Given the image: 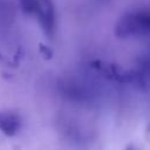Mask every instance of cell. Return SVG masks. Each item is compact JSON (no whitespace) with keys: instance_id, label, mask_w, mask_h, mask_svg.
<instances>
[{"instance_id":"cell-2","label":"cell","mask_w":150,"mask_h":150,"mask_svg":"<svg viewBox=\"0 0 150 150\" xmlns=\"http://www.w3.org/2000/svg\"><path fill=\"white\" fill-rule=\"evenodd\" d=\"M35 14L45 34L53 36L55 29V8L53 0H38Z\"/></svg>"},{"instance_id":"cell-1","label":"cell","mask_w":150,"mask_h":150,"mask_svg":"<svg viewBox=\"0 0 150 150\" xmlns=\"http://www.w3.org/2000/svg\"><path fill=\"white\" fill-rule=\"evenodd\" d=\"M146 34H150L149 8L125 13L115 25V35L120 39H129Z\"/></svg>"},{"instance_id":"cell-5","label":"cell","mask_w":150,"mask_h":150,"mask_svg":"<svg viewBox=\"0 0 150 150\" xmlns=\"http://www.w3.org/2000/svg\"><path fill=\"white\" fill-rule=\"evenodd\" d=\"M39 49H40L41 55H42L45 59L50 60V59L53 57V50H52L48 46H46L45 43H39Z\"/></svg>"},{"instance_id":"cell-3","label":"cell","mask_w":150,"mask_h":150,"mask_svg":"<svg viewBox=\"0 0 150 150\" xmlns=\"http://www.w3.org/2000/svg\"><path fill=\"white\" fill-rule=\"evenodd\" d=\"M21 129V118L20 116L9 110L0 111V131L8 136H15Z\"/></svg>"},{"instance_id":"cell-4","label":"cell","mask_w":150,"mask_h":150,"mask_svg":"<svg viewBox=\"0 0 150 150\" xmlns=\"http://www.w3.org/2000/svg\"><path fill=\"white\" fill-rule=\"evenodd\" d=\"M19 1H20V7L23 13L26 14L35 13L38 0H19Z\"/></svg>"}]
</instances>
